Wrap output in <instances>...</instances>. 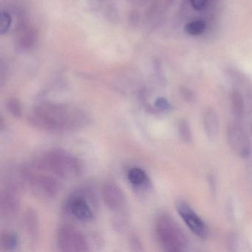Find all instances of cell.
Returning a JSON list of instances; mask_svg holds the SVG:
<instances>
[{
	"mask_svg": "<svg viewBox=\"0 0 252 252\" xmlns=\"http://www.w3.org/2000/svg\"><path fill=\"white\" fill-rule=\"evenodd\" d=\"M59 249L63 252H88L89 243L81 231L70 225H61L57 233Z\"/></svg>",
	"mask_w": 252,
	"mask_h": 252,
	"instance_id": "cell-5",
	"label": "cell"
},
{
	"mask_svg": "<svg viewBox=\"0 0 252 252\" xmlns=\"http://www.w3.org/2000/svg\"><path fill=\"white\" fill-rule=\"evenodd\" d=\"M156 233L159 243L166 252H181L187 249V237L179 225L169 215H160L158 217Z\"/></svg>",
	"mask_w": 252,
	"mask_h": 252,
	"instance_id": "cell-2",
	"label": "cell"
},
{
	"mask_svg": "<svg viewBox=\"0 0 252 252\" xmlns=\"http://www.w3.org/2000/svg\"><path fill=\"white\" fill-rule=\"evenodd\" d=\"M29 120L33 126L51 132L76 130L88 122V116L82 110L53 102L35 106Z\"/></svg>",
	"mask_w": 252,
	"mask_h": 252,
	"instance_id": "cell-1",
	"label": "cell"
},
{
	"mask_svg": "<svg viewBox=\"0 0 252 252\" xmlns=\"http://www.w3.org/2000/svg\"><path fill=\"white\" fill-rule=\"evenodd\" d=\"M205 29H206V25L202 20H196V21L187 23L184 28L185 32L192 36H198V35L202 34L204 32Z\"/></svg>",
	"mask_w": 252,
	"mask_h": 252,
	"instance_id": "cell-16",
	"label": "cell"
},
{
	"mask_svg": "<svg viewBox=\"0 0 252 252\" xmlns=\"http://www.w3.org/2000/svg\"><path fill=\"white\" fill-rule=\"evenodd\" d=\"M18 237L11 231H5L1 235V246L4 250L14 251L18 246Z\"/></svg>",
	"mask_w": 252,
	"mask_h": 252,
	"instance_id": "cell-13",
	"label": "cell"
},
{
	"mask_svg": "<svg viewBox=\"0 0 252 252\" xmlns=\"http://www.w3.org/2000/svg\"><path fill=\"white\" fill-rule=\"evenodd\" d=\"M89 2L92 8L96 9V8H99L100 5L102 2V0H89Z\"/></svg>",
	"mask_w": 252,
	"mask_h": 252,
	"instance_id": "cell-23",
	"label": "cell"
},
{
	"mask_svg": "<svg viewBox=\"0 0 252 252\" xmlns=\"http://www.w3.org/2000/svg\"><path fill=\"white\" fill-rule=\"evenodd\" d=\"M102 197L106 206L112 211H119L125 206L123 191L115 184H108L102 189Z\"/></svg>",
	"mask_w": 252,
	"mask_h": 252,
	"instance_id": "cell-9",
	"label": "cell"
},
{
	"mask_svg": "<svg viewBox=\"0 0 252 252\" xmlns=\"http://www.w3.org/2000/svg\"><path fill=\"white\" fill-rule=\"evenodd\" d=\"M20 207V200L17 186L14 182H6L0 195L1 215L7 219L14 218L18 213Z\"/></svg>",
	"mask_w": 252,
	"mask_h": 252,
	"instance_id": "cell-7",
	"label": "cell"
},
{
	"mask_svg": "<svg viewBox=\"0 0 252 252\" xmlns=\"http://www.w3.org/2000/svg\"><path fill=\"white\" fill-rule=\"evenodd\" d=\"M23 177L31 191L41 200H51L58 193V182L51 175L28 169L23 172Z\"/></svg>",
	"mask_w": 252,
	"mask_h": 252,
	"instance_id": "cell-4",
	"label": "cell"
},
{
	"mask_svg": "<svg viewBox=\"0 0 252 252\" xmlns=\"http://www.w3.org/2000/svg\"><path fill=\"white\" fill-rule=\"evenodd\" d=\"M191 5L196 11H201L206 8L208 0H190Z\"/></svg>",
	"mask_w": 252,
	"mask_h": 252,
	"instance_id": "cell-22",
	"label": "cell"
},
{
	"mask_svg": "<svg viewBox=\"0 0 252 252\" xmlns=\"http://www.w3.org/2000/svg\"><path fill=\"white\" fill-rule=\"evenodd\" d=\"M70 212L77 219L88 222L94 218V212L84 197L75 196L69 202Z\"/></svg>",
	"mask_w": 252,
	"mask_h": 252,
	"instance_id": "cell-10",
	"label": "cell"
},
{
	"mask_svg": "<svg viewBox=\"0 0 252 252\" xmlns=\"http://www.w3.org/2000/svg\"><path fill=\"white\" fill-rule=\"evenodd\" d=\"M20 36V44L23 48H29L34 42V33L29 29H23Z\"/></svg>",
	"mask_w": 252,
	"mask_h": 252,
	"instance_id": "cell-18",
	"label": "cell"
},
{
	"mask_svg": "<svg viewBox=\"0 0 252 252\" xmlns=\"http://www.w3.org/2000/svg\"><path fill=\"white\" fill-rule=\"evenodd\" d=\"M7 107L9 113L16 119H20L23 116L21 104L17 98H11L7 103Z\"/></svg>",
	"mask_w": 252,
	"mask_h": 252,
	"instance_id": "cell-19",
	"label": "cell"
},
{
	"mask_svg": "<svg viewBox=\"0 0 252 252\" xmlns=\"http://www.w3.org/2000/svg\"><path fill=\"white\" fill-rule=\"evenodd\" d=\"M156 106L158 109L160 110H168L170 109V104L165 98H157L156 101Z\"/></svg>",
	"mask_w": 252,
	"mask_h": 252,
	"instance_id": "cell-21",
	"label": "cell"
},
{
	"mask_svg": "<svg viewBox=\"0 0 252 252\" xmlns=\"http://www.w3.org/2000/svg\"><path fill=\"white\" fill-rule=\"evenodd\" d=\"M231 107L236 118L242 119L244 116L245 106L241 95L237 91H234L231 95Z\"/></svg>",
	"mask_w": 252,
	"mask_h": 252,
	"instance_id": "cell-14",
	"label": "cell"
},
{
	"mask_svg": "<svg viewBox=\"0 0 252 252\" xmlns=\"http://www.w3.org/2000/svg\"><path fill=\"white\" fill-rule=\"evenodd\" d=\"M128 180L134 186L143 185L147 181V177L146 172L141 168L132 167L129 169L127 174Z\"/></svg>",
	"mask_w": 252,
	"mask_h": 252,
	"instance_id": "cell-15",
	"label": "cell"
},
{
	"mask_svg": "<svg viewBox=\"0 0 252 252\" xmlns=\"http://www.w3.org/2000/svg\"><path fill=\"white\" fill-rule=\"evenodd\" d=\"M12 23L11 14L6 11H2L0 15V33L3 35L9 31Z\"/></svg>",
	"mask_w": 252,
	"mask_h": 252,
	"instance_id": "cell-20",
	"label": "cell"
},
{
	"mask_svg": "<svg viewBox=\"0 0 252 252\" xmlns=\"http://www.w3.org/2000/svg\"><path fill=\"white\" fill-rule=\"evenodd\" d=\"M177 210L183 220L194 234L202 239L207 238L209 236L207 225L187 202L180 201L177 204Z\"/></svg>",
	"mask_w": 252,
	"mask_h": 252,
	"instance_id": "cell-8",
	"label": "cell"
},
{
	"mask_svg": "<svg viewBox=\"0 0 252 252\" xmlns=\"http://www.w3.org/2000/svg\"><path fill=\"white\" fill-rule=\"evenodd\" d=\"M41 165L54 175L67 179L77 176L81 171L79 160L63 149H52L48 151L42 158Z\"/></svg>",
	"mask_w": 252,
	"mask_h": 252,
	"instance_id": "cell-3",
	"label": "cell"
},
{
	"mask_svg": "<svg viewBox=\"0 0 252 252\" xmlns=\"http://www.w3.org/2000/svg\"><path fill=\"white\" fill-rule=\"evenodd\" d=\"M178 132L181 138L185 142H191L192 139V135H191V128L188 122L185 120L180 121L178 123Z\"/></svg>",
	"mask_w": 252,
	"mask_h": 252,
	"instance_id": "cell-17",
	"label": "cell"
},
{
	"mask_svg": "<svg viewBox=\"0 0 252 252\" xmlns=\"http://www.w3.org/2000/svg\"><path fill=\"white\" fill-rule=\"evenodd\" d=\"M25 229L32 240H37L39 234V219L35 210L29 209L23 217Z\"/></svg>",
	"mask_w": 252,
	"mask_h": 252,
	"instance_id": "cell-11",
	"label": "cell"
},
{
	"mask_svg": "<svg viewBox=\"0 0 252 252\" xmlns=\"http://www.w3.org/2000/svg\"><path fill=\"white\" fill-rule=\"evenodd\" d=\"M227 140L231 150L242 158L249 157L252 144L246 132L238 124H231L227 129Z\"/></svg>",
	"mask_w": 252,
	"mask_h": 252,
	"instance_id": "cell-6",
	"label": "cell"
},
{
	"mask_svg": "<svg viewBox=\"0 0 252 252\" xmlns=\"http://www.w3.org/2000/svg\"><path fill=\"white\" fill-rule=\"evenodd\" d=\"M203 120L206 135L209 139H215L219 129L218 116L215 110L212 108L206 109L203 113Z\"/></svg>",
	"mask_w": 252,
	"mask_h": 252,
	"instance_id": "cell-12",
	"label": "cell"
}]
</instances>
